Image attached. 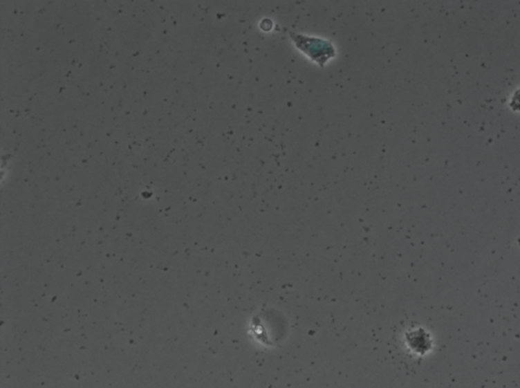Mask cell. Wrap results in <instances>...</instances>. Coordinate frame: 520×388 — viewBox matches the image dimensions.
Wrapping results in <instances>:
<instances>
[{
  "label": "cell",
  "instance_id": "1",
  "mask_svg": "<svg viewBox=\"0 0 520 388\" xmlns=\"http://www.w3.org/2000/svg\"><path fill=\"white\" fill-rule=\"evenodd\" d=\"M290 35L295 46L319 66L324 67L328 60L337 55L335 47L324 39L303 36L294 33Z\"/></svg>",
  "mask_w": 520,
  "mask_h": 388
},
{
  "label": "cell",
  "instance_id": "2",
  "mask_svg": "<svg viewBox=\"0 0 520 388\" xmlns=\"http://www.w3.org/2000/svg\"><path fill=\"white\" fill-rule=\"evenodd\" d=\"M512 106L514 107L515 110H520V91L517 95H515L514 99H513Z\"/></svg>",
  "mask_w": 520,
  "mask_h": 388
}]
</instances>
